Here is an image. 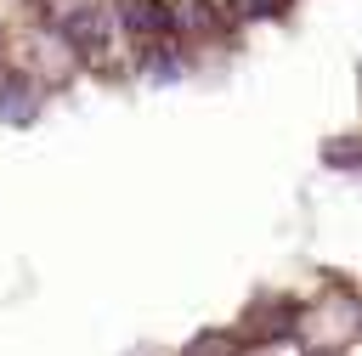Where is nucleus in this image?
<instances>
[{
	"mask_svg": "<svg viewBox=\"0 0 362 356\" xmlns=\"http://www.w3.org/2000/svg\"><path fill=\"white\" fill-rule=\"evenodd\" d=\"M124 23L141 28V34H153V28H170V11H158L153 0H130V6H124Z\"/></svg>",
	"mask_w": 362,
	"mask_h": 356,
	"instance_id": "nucleus-3",
	"label": "nucleus"
},
{
	"mask_svg": "<svg viewBox=\"0 0 362 356\" xmlns=\"http://www.w3.org/2000/svg\"><path fill=\"white\" fill-rule=\"evenodd\" d=\"M322 158L339 164V170H351V164H362V147L356 141H334V147H322Z\"/></svg>",
	"mask_w": 362,
	"mask_h": 356,
	"instance_id": "nucleus-4",
	"label": "nucleus"
},
{
	"mask_svg": "<svg viewBox=\"0 0 362 356\" xmlns=\"http://www.w3.org/2000/svg\"><path fill=\"white\" fill-rule=\"evenodd\" d=\"M277 6H283V0H232V11H238V17H272Z\"/></svg>",
	"mask_w": 362,
	"mask_h": 356,
	"instance_id": "nucleus-5",
	"label": "nucleus"
},
{
	"mask_svg": "<svg viewBox=\"0 0 362 356\" xmlns=\"http://www.w3.org/2000/svg\"><path fill=\"white\" fill-rule=\"evenodd\" d=\"M317 356H334V350H317Z\"/></svg>",
	"mask_w": 362,
	"mask_h": 356,
	"instance_id": "nucleus-6",
	"label": "nucleus"
},
{
	"mask_svg": "<svg viewBox=\"0 0 362 356\" xmlns=\"http://www.w3.org/2000/svg\"><path fill=\"white\" fill-rule=\"evenodd\" d=\"M62 28H68V40L85 45V51H102V40H107V23H102L96 6H74V11L62 17Z\"/></svg>",
	"mask_w": 362,
	"mask_h": 356,
	"instance_id": "nucleus-1",
	"label": "nucleus"
},
{
	"mask_svg": "<svg viewBox=\"0 0 362 356\" xmlns=\"http://www.w3.org/2000/svg\"><path fill=\"white\" fill-rule=\"evenodd\" d=\"M28 113H34V85L6 73L0 79V119H28Z\"/></svg>",
	"mask_w": 362,
	"mask_h": 356,
	"instance_id": "nucleus-2",
	"label": "nucleus"
}]
</instances>
